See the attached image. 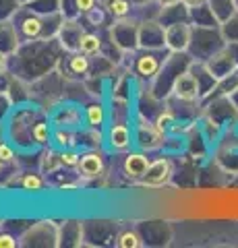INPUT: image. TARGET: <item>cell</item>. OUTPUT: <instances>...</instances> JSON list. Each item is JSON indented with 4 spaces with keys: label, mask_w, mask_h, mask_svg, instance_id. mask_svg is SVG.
Returning a JSON list of instances; mask_svg holds the SVG:
<instances>
[{
    "label": "cell",
    "mask_w": 238,
    "mask_h": 248,
    "mask_svg": "<svg viewBox=\"0 0 238 248\" xmlns=\"http://www.w3.org/2000/svg\"><path fill=\"white\" fill-rule=\"evenodd\" d=\"M63 54L58 40H27L11 56V73L29 85L37 83L60 66Z\"/></svg>",
    "instance_id": "6da1fadb"
},
{
    "label": "cell",
    "mask_w": 238,
    "mask_h": 248,
    "mask_svg": "<svg viewBox=\"0 0 238 248\" xmlns=\"http://www.w3.org/2000/svg\"><path fill=\"white\" fill-rule=\"evenodd\" d=\"M19 246L23 248H56L58 246V223L37 221L32 223L19 236Z\"/></svg>",
    "instance_id": "7a4b0ae2"
},
{
    "label": "cell",
    "mask_w": 238,
    "mask_h": 248,
    "mask_svg": "<svg viewBox=\"0 0 238 248\" xmlns=\"http://www.w3.org/2000/svg\"><path fill=\"white\" fill-rule=\"evenodd\" d=\"M108 37L122 52L133 54L135 50H139V21L128 17L114 19L108 29Z\"/></svg>",
    "instance_id": "3957f363"
},
{
    "label": "cell",
    "mask_w": 238,
    "mask_h": 248,
    "mask_svg": "<svg viewBox=\"0 0 238 248\" xmlns=\"http://www.w3.org/2000/svg\"><path fill=\"white\" fill-rule=\"evenodd\" d=\"M13 21L17 23L23 42H27V40H42V37H44L46 15H37L33 11H29L27 6H21Z\"/></svg>",
    "instance_id": "277c9868"
},
{
    "label": "cell",
    "mask_w": 238,
    "mask_h": 248,
    "mask_svg": "<svg viewBox=\"0 0 238 248\" xmlns=\"http://www.w3.org/2000/svg\"><path fill=\"white\" fill-rule=\"evenodd\" d=\"M166 48V27L159 21L139 23V50H162Z\"/></svg>",
    "instance_id": "5b68a950"
},
{
    "label": "cell",
    "mask_w": 238,
    "mask_h": 248,
    "mask_svg": "<svg viewBox=\"0 0 238 248\" xmlns=\"http://www.w3.org/2000/svg\"><path fill=\"white\" fill-rule=\"evenodd\" d=\"M114 226L112 221L106 219H91V221H83V236H85V246H102L108 244L114 238Z\"/></svg>",
    "instance_id": "8992f818"
},
{
    "label": "cell",
    "mask_w": 238,
    "mask_h": 248,
    "mask_svg": "<svg viewBox=\"0 0 238 248\" xmlns=\"http://www.w3.org/2000/svg\"><path fill=\"white\" fill-rule=\"evenodd\" d=\"M83 35H85V25H83L81 19H64L56 40L66 54H73V52H79Z\"/></svg>",
    "instance_id": "52a82bcc"
},
{
    "label": "cell",
    "mask_w": 238,
    "mask_h": 248,
    "mask_svg": "<svg viewBox=\"0 0 238 248\" xmlns=\"http://www.w3.org/2000/svg\"><path fill=\"white\" fill-rule=\"evenodd\" d=\"M23 37L19 33V27L13 19L0 21V54H4L6 58H11L15 52L21 48Z\"/></svg>",
    "instance_id": "ba28073f"
},
{
    "label": "cell",
    "mask_w": 238,
    "mask_h": 248,
    "mask_svg": "<svg viewBox=\"0 0 238 248\" xmlns=\"http://www.w3.org/2000/svg\"><path fill=\"white\" fill-rule=\"evenodd\" d=\"M190 37H193V31L184 21L166 25V48H170L172 52H184L190 46Z\"/></svg>",
    "instance_id": "9c48e42d"
},
{
    "label": "cell",
    "mask_w": 238,
    "mask_h": 248,
    "mask_svg": "<svg viewBox=\"0 0 238 248\" xmlns=\"http://www.w3.org/2000/svg\"><path fill=\"white\" fill-rule=\"evenodd\" d=\"M170 178H172V161L166 157H159L156 161H151L147 172H145V176L139 182L143 186H164L168 184Z\"/></svg>",
    "instance_id": "30bf717a"
},
{
    "label": "cell",
    "mask_w": 238,
    "mask_h": 248,
    "mask_svg": "<svg viewBox=\"0 0 238 248\" xmlns=\"http://www.w3.org/2000/svg\"><path fill=\"white\" fill-rule=\"evenodd\" d=\"M58 246L79 248L85 246V236H83V221L66 219L58 223Z\"/></svg>",
    "instance_id": "8fae6325"
},
{
    "label": "cell",
    "mask_w": 238,
    "mask_h": 248,
    "mask_svg": "<svg viewBox=\"0 0 238 248\" xmlns=\"http://www.w3.org/2000/svg\"><path fill=\"white\" fill-rule=\"evenodd\" d=\"M174 95L182 99V102H193V99L199 97V93H201V87H199V79L190 73V71H184L178 75V79L174 83Z\"/></svg>",
    "instance_id": "7c38bea8"
},
{
    "label": "cell",
    "mask_w": 238,
    "mask_h": 248,
    "mask_svg": "<svg viewBox=\"0 0 238 248\" xmlns=\"http://www.w3.org/2000/svg\"><path fill=\"white\" fill-rule=\"evenodd\" d=\"M133 68L139 79H153L159 73V68H162V60L153 54V50H143V54L135 58Z\"/></svg>",
    "instance_id": "4fadbf2b"
},
{
    "label": "cell",
    "mask_w": 238,
    "mask_h": 248,
    "mask_svg": "<svg viewBox=\"0 0 238 248\" xmlns=\"http://www.w3.org/2000/svg\"><path fill=\"white\" fill-rule=\"evenodd\" d=\"M60 64H63V60H60ZM63 71L66 77H87L91 73V56L83 52H73L66 56V62L63 64Z\"/></svg>",
    "instance_id": "5bb4252c"
},
{
    "label": "cell",
    "mask_w": 238,
    "mask_h": 248,
    "mask_svg": "<svg viewBox=\"0 0 238 248\" xmlns=\"http://www.w3.org/2000/svg\"><path fill=\"white\" fill-rule=\"evenodd\" d=\"M77 170H79V174L83 178H87V180L99 178L104 172V157L97 151H89L85 155H81V161H79V166H77Z\"/></svg>",
    "instance_id": "9a60e30c"
},
{
    "label": "cell",
    "mask_w": 238,
    "mask_h": 248,
    "mask_svg": "<svg viewBox=\"0 0 238 248\" xmlns=\"http://www.w3.org/2000/svg\"><path fill=\"white\" fill-rule=\"evenodd\" d=\"M108 141L114 151H125L133 143V135L127 122H114L108 130Z\"/></svg>",
    "instance_id": "2e32d148"
},
{
    "label": "cell",
    "mask_w": 238,
    "mask_h": 248,
    "mask_svg": "<svg viewBox=\"0 0 238 248\" xmlns=\"http://www.w3.org/2000/svg\"><path fill=\"white\" fill-rule=\"evenodd\" d=\"M162 130H159L156 124H149V122H141L137 126V141H139L141 149H156V147L162 145Z\"/></svg>",
    "instance_id": "e0dca14e"
},
{
    "label": "cell",
    "mask_w": 238,
    "mask_h": 248,
    "mask_svg": "<svg viewBox=\"0 0 238 248\" xmlns=\"http://www.w3.org/2000/svg\"><path fill=\"white\" fill-rule=\"evenodd\" d=\"M151 161L145 157L143 153H128L125 157V164H122V168H125V174L127 178H130V180H141V178L145 176V172H147Z\"/></svg>",
    "instance_id": "ac0fdd59"
},
{
    "label": "cell",
    "mask_w": 238,
    "mask_h": 248,
    "mask_svg": "<svg viewBox=\"0 0 238 248\" xmlns=\"http://www.w3.org/2000/svg\"><path fill=\"white\" fill-rule=\"evenodd\" d=\"M23 6H27L29 11H33L37 15H54L63 9V0H32V2Z\"/></svg>",
    "instance_id": "d6986e66"
},
{
    "label": "cell",
    "mask_w": 238,
    "mask_h": 248,
    "mask_svg": "<svg viewBox=\"0 0 238 248\" xmlns=\"http://www.w3.org/2000/svg\"><path fill=\"white\" fill-rule=\"evenodd\" d=\"M102 44H104V40L97 33L85 31V35H83V40H81V46H79V52L87 54V56H97V54L102 52Z\"/></svg>",
    "instance_id": "ffe728a7"
},
{
    "label": "cell",
    "mask_w": 238,
    "mask_h": 248,
    "mask_svg": "<svg viewBox=\"0 0 238 248\" xmlns=\"http://www.w3.org/2000/svg\"><path fill=\"white\" fill-rule=\"evenodd\" d=\"M85 120L91 128H99V126H104V122H106V108L102 104H89L85 108Z\"/></svg>",
    "instance_id": "44dd1931"
},
{
    "label": "cell",
    "mask_w": 238,
    "mask_h": 248,
    "mask_svg": "<svg viewBox=\"0 0 238 248\" xmlns=\"http://www.w3.org/2000/svg\"><path fill=\"white\" fill-rule=\"evenodd\" d=\"M32 139H33V145H48L52 141V126L46 120H37L32 128Z\"/></svg>",
    "instance_id": "7402d4cb"
},
{
    "label": "cell",
    "mask_w": 238,
    "mask_h": 248,
    "mask_svg": "<svg viewBox=\"0 0 238 248\" xmlns=\"http://www.w3.org/2000/svg\"><path fill=\"white\" fill-rule=\"evenodd\" d=\"M40 168H42L44 174H54L58 168H63V164H60V153L52 151V149H46V151L42 153Z\"/></svg>",
    "instance_id": "603a6c76"
},
{
    "label": "cell",
    "mask_w": 238,
    "mask_h": 248,
    "mask_svg": "<svg viewBox=\"0 0 238 248\" xmlns=\"http://www.w3.org/2000/svg\"><path fill=\"white\" fill-rule=\"evenodd\" d=\"M116 246L118 248H139V246H143V238L139 232L125 230L116 236Z\"/></svg>",
    "instance_id": "cb8c5ba5"
},
{
    "label": "cell",
    "mask_w": 238,
    "mask_h": 248,
    "mask_svg": "<svg viewBox=\"0 0 238 248\" xmlns=\"http://www.w3.org/2000/svg\"><path fill=\"white\" fill-rule=\"evenodd\" d=\"M52 139H54V143L60 147V149H73L77 145V135L73 130H66V128H56L54 133H52Z\"/></svg>",
    "instance_id": "d4e9b609"
},
{
    "label": "cell",
    "mask_w": 238,
    "mask_h": 248,
    "mask_svg": "<svg viewBox=\"0 0 238 248\" xmlns=\"http://www.w3.org/2000/svg\"><path fill=\"white\" fill-rule=\"evenodd\" d=\"M108 17H110V13L104 9V6H95L94 11H89L85 17V23H89V25H94V27H104L106 25V21H108Z\"/></svg>",
    "instance_id": "484cf974"
},
{
    "label": "cell",
    "mask_w": 238,
    "mask_h": 248,
    "mask_svg": "<svg viewBox=\"0 0 238 248\" xmlns=\"http://www.w3.org/2000/svg\"><path fill=\"white\" fill-rule=\"evenodd\" d=\"M130 9H133V2H130V0H114L106 11L110 13L112 19H122V17H128Z\"/></svg>",
    "instance_id": "4316f807"
},
{
    "label": "cell",
    "mask_w": 238,
    "mask_h": 248,
    "mask_svg": "<svg viewBox=\"0 0 238 248\" xmlns=\"http://www.w3.org/2000/svg\"><path fill=\"white\" fill-rule=\"evenodd\" d=\"M21 186L27 192H40V190H44L46 182H44V178L40 174H32V172H29V174H25L21 178Z\"/></svg>",
    "instance_id": "83f0119b"
},
{
    "label": "cell",
    "mask_w": 238,
    "mask_h": 248,
    "mask_svg": "<svg viewBox=\"0 0 238 248\" xmlns=\"http://www.w3.org/2000/svg\"><path fill=\"white\" fill-rule=\"evenodd\" d=\"M79 112L75 110V108H63L58 114H56V118H54V122L56 124H60V126H73V124H77L79 122Z\"/></svg>",
    "instance_id": "f1b7e54d"
},
{
    "label": "cell",
    "mask_w": 238,
    "mask_h": 248,
    "mask_svg": "<svg viewBox=\"0 0 238 248\" xmlns=\"http://www.w3.org/2000/svg\"><path fill=\"white\" fill-rule=\"evenodd\" d=\"M21 6L23 4L19 2V0H0V21L15 19V15L19 13Z\"/></svg>",
    "instance_id": "f546056e"
},
{
    "label": "cell",
    "mask_w": 238,
    "mask_h": 248,
    "mask_svg": "<svg viewBox=\"0 0 238 248\" xmlns=\"http://www.w3.org/2000/svg\"><path fill=\"white\" fill-rule=\"evenodd\" d=\"M81 161V155L73 151V149H63L60 151V164H63V168H77Z\"/></svg>",
    "instance_id": "4dcf8cb0"
},
{
    "label": "cell",
    "mask_w": 238,
    "mask_h": 248,
    "mask_svg": "<svg viewBox=\"0 0 238 248\" xmlns=\"http://www.w3.org/2000/svg\"><path fill=\"white\" fill-rule=\"evenodd\" d=\"M15 149L9 145V143H4V141H0V161L2 164H11V161H15Z\"/></svg>",
    "instance_id": "1f68e13d"
},
{
    "label": "cell",
    "mask_w": 238,
    "mask_h": 248,
    "mask_svg": "<svg viewBox=\"0 0 238 248\" xmlns=\"http://www.w3.org/2000/svg\"><path fill=\"white\" fill-rule=\"evenodd\" d=\"M75 4H77V13H79V17H85V15L89 11H94L99 2L97 0H75Z\"/></svg>",
    "instance_id": "d6a6232c"
},
{
    "label": "cell",
    "mask_w": 238,
    "mask_h": 248,
    "mask_svg": "<svg viewBox=\"0 0 238 248\" xmlns=\"http://www.w3.org/2000/svg\"><path fill=\"white\" fill-rule=\"evenodd\" d=\"M19 238H15L9 232H0V248H17Z\"/></svg>",
    "instance_id": "836d02e7"
},
{
    "label": "cell",
    "mask_w": 238,
    "mask_h": 248,
    "mask_svg": "<svg viewBox=\"0 0 238 248\" xmlns=\"http://www.w3.org/2000/svg\"><path fill=\"white\" fill-rule=\"evenodd\" d=\"M13 106L15 104H13V99H11L9 93H0V120H2L4 116L9 114V110H11Z\"/></svg>",
    "instance_id": "e575fe53"
},
{
    "label": "cell",
    "mask_w": 238,
    "mask_h": 248,
    "mask_svg": "<svg viewBox=\"0 0 238 248\" xmlns=\"http://www.w3.org/2000/svg\"><path fill=\"white\" fill-rule=\"evenodd\" d=\"M15 75L13 73H0V93H9L11 91V85H13Z\"/></svg>",
    "instance_id": "d590c367"
},
{
    "label": "cell",
    "mask_w": 238,
    "mask_h": 248,
    "mask_svg": "<svg viewBox=\"0 0 238 248\" xmlns=\"http://www.w3.org/2000/svg\"><path fill=\"white\" fill-rule=\"evenodd\" d=\"M174 122V116L170 114V112H164V114H159L158 116V120H156V126L159 128V130H162V133H164V130L168 128V126H170V124Z\"/></svg>",
    "instance_id": "8d00e7d4"
},
{
    "label": "cell",
    "mask_w": 238,
    "mask_h": 248,
    "mask_svg": "<svg viewBox=\"0 0 238 248\" xmlns=\"http://www.w3.org/2000/svg\"><path fill=\"white\" fill-rule=\"evenodd\" d=\"M180 2H182V4L190 11V9H199V6H203V4L207 2V0H180Z\"/></svg>",
    "instance_id": "74e56055"
},
{
    "label": "cell",
    "mask_w": 238,
    "mask_h": 248,
    "mask_svg": "<svg viewBox=\"0 0 238 248\" xmlns=\"http://www.w3.org/2000/svg\"><path fill=\"white\" fill-rule=\"evenodd\" d=\"M156 2H158L159 6H162V9H164V6H174V4H180V0H156Z\"/></svg>",
    "instance_id": "f35d334b"
},
{
    "label": "cell",
    "mask_w": 238,
    "mask_h": 248,
    "mask_svg": "<svg viewBox=\"0 0 238 248\" xmlns=\"http://www.w3.org/2000/svg\"><path fill=\"white\" fill-rule=\"evenodd\" d=\"M6 66H9V58H6L4 54H0V73H4Z\"/></svg>",
    "instance_id": "ab89813d"
},
{
    "label": "cell",
    "mask_w": 238,
    "mask_h": 248,
    "mask_svg": "<svg viewBox=\"0 0 238 248\" xmlns=\"http://www.w3.org/2000/svg\"><path fill=\"white\" fill-rule=\"evenodd\" d=\"M133 4H145V2H149V0H130Z\"/></svg>",
    "instance_id": "60d3db41"
},
{
    "label": "cell",
    "mask_w": 238,
    "mask_h": 248,
    "mask_svg": "<svg viewBox=\"0 0 238 248\" xmlns=\"http://www.w3.org/2000/svg\"><path fill=\"white\" fill-rule=\"evenodd\" d=\"M19 2H21V4H27V2H32V0H19Z\"/></svg>",
    "instance_id": "b9f144b4"
},
{
    "label": "cell",
    "mask_w": 238,
    "mask_h": 248,
    "mask_svg": "<svg viewBox=\"0 0 238 248\" xmlns=\"http://www.w3.org/2000/svg\"><path fill=\"white\" fill-rule=\"evenodd\" d=\"M2 170H4V164H2V161H0V174H2Z\"/></svg>",
    "instance_id": "7bdbcfd3"
},
{
    "label": "cell",
    "mask_w": 238,
    "mask_h": 248,
    "mask_svg": "<svg viewBox=\"0 0 238 248\" xmlns=\"http://www.w3.org/2000/svg\"><path fill=\"white\" fill-rule=\"evenodd\" d=\"M0 141H2V124H0Z\"/></svg>",
    "instance_id": "ee69618b"
},
{
    "label": "cell",
    "mask_w": 238,
    "mask_h": 248,
    "mask_svg": "<svg viewBox=\"0 0 238 248\" xmlns=\"http://www.w3.org/2000/svg\"><path fill=\"white\" fill-rule=\"evenodd\" d=\"M2 223H4V221H2V219H0V226H2Z\"/></svg>",
    "instance_id": "f6af8a7d"
}]
</instances>
